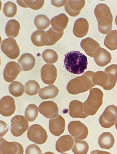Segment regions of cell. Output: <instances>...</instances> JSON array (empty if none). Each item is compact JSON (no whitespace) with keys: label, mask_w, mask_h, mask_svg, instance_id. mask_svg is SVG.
I'll use <instances>...</instances> for the list:
<instances>
[{"label":"cell","mask_w":117,"mask_h":154,"mask_svg":"<svg viewBox=\"0 0 117 154\" xmlns=\"http://www.w3.org/2000/svg\"><path fill=\"white\" fill-rule=\"evenodd\" d=\"M94 14L99 32L102 34L110 32L112 27L113 17L109 7L105 4H98L94 9Z\"/></svg>","instance_id":"obj_4"},{"label":"cell","mask_w":117,"mask_h":154,"mask_svg":"<svg viewBox=\"0 0 117 154\" xmlns=\"http://www.w3.org/2000/svg\"><path fill=\"white\" fill-rule=\"evenodd\" d=\"M89 29V24L87 20L80 18L75 21L73 27V34L75 37L81 38L87 34Z\"/></svg>","instance_id":"obj_21"},{"label":"cell","mask_w":117,"mask_h":154,"mask_svg":"<svg viewBox=\"0 0 117 154\" xmlns=\"http://www.w3.org/2000/svg\"><path fill=\"white\" fill-rule=\"evenodd\" d=\"M112 59L111 54L104 48H101L100 52L94 57L96 64L100 67H104L109 64Z\"/></svg>","instance_id":"obj_28"},{"label":"cell","mask_w":117,"mask_h":154,"mask_svg":"<svg viewBox=\"0 0 117 154\" xmlns=\"http://www.w3.org/2000/svg\"><path fill=\"white\" fill-rule=\"evenodd\" d=\"M27 135L31 141L39 145L45 143L48 138L46 131L39 124L31 125L28 129Z\"/></svg>","instance_id":"obj_7"},{"label":"cell","mask_w":117,"mask_h":154,"mask_svg":"<svg viewBox=\"0 0 117 154\" xmlns=\"http://www.w3.org/2000/svg\"><path fill=\"white\" fill-rule=\"evenodd\" d=\"M16 110L15 102L14 98L6 96L0 100V114L4 117H10Z\"/></svg>","instance_id":"obj_13"},{"label":"cell","mask_w":117,"mask_h":154,"mask_svg":"<svg viewBox=\"0 0 117 154\" xmlns=\"http://www.w3.org/2000/svg\"><path fill=\"white\" fill-rule=\"evenodd\" d=\"M25 93L29 96L36 95L40 91V86L35 80H29L25 85Z\"/></svg>","instance_id":"obj_35"},{"label":"cell","mask_w":117,"mask_h":154,"mask_svg":"<svg viewBox=\"0 0 117 154\" xmlns=\"http://www.w3.org/2000/svg\"><path fill=\"white\" fill-rule=\"evenodd\" d=\"M69 22V18L64 14H60L59 15L54 17L51 20V24L52 28L57 32L63 31L66 28Z\"/></svg>","instance_id":"obj_22"},{"label":"cell","mask_w":117,"mask_h":154,"mask_svg":"<svg viewBox=\"0 0 117 154\" xmlns=\"http://www.w3.org/2000/svg\"><path fill=\"white\" fill-rule=\"evenodd\" d=\"M54 154L53 152H45V154Z\"/></svg>","instance_id":"obj_43"},{"label":"cell","mask_w":117,"mask_h":154,"mask_svg":"<svg viewBox=\"0 0 117 154\" xmlns=\"http://www.w3.org/2000/svg\"><path fill=\"white\" fill-rule=\"evenodd\" d=\"M44 61L48 63L53 64L56 63L58 60V55L52 49H46L42 54Z\"/></svg>","instance_id":"obj_36"},{"label":"cell","mask_w":117,"mask_h":154,"mask_svg":"<svg viewBox=\"0 0 117 154\" xmlns=\"http://www.w3.org/2000/svg\"><path fill=\"white\" fill-rule=\"evenodd\" d=\"M25 90V87L19 82H14L9 86V91L11 95L18 97L23 95Z\"/></svg>","instance_id":"obj_34"},{"label":"cell","mask_w":117,"mask_h":154,"mask_svg":"<svg viewBox=\"0 0 117 154\" xmlns=\"http://www.w3.org/2000/svg\"><path fill=\"white\" fill-rule=\"evenodd\" d=\"M68 131L70 135L79 140H85L88 134V130L87 126L79 121H72L69 122Z\"/></svg>","instance_id":"obj_9"},{"label":"cell","mask_w":117,"mask_h":154,"mask_svg":"<svg viewBox=\"0 0 117 154\" xmlns=\"http://www.w3.org/2000/svg\"><path fill=\"white\" fill-rule=\"evenodd\" d=\"M3 11L4 15L9 18H12L17 14V5L12 2L8 1L4 4Z\"/></svg>","instance_id":"obj_38"},{"label":"cell","mask_w":117,"mask_h":154,"mask_svg":"<svg viewBox=\"0 0 117 154\" xmlns=\"http://www.w3.org/2000/svg\"></svg>","instance_id":"obj_46"},{"label":"cell","mask_w":117,"mask_h":154,"mask_svg":"<svg viewBox=\"0 0 117 154\" xmlns=\"http://www.w3.org/2000/svg\"><path fill=\"white\" fill-rule=\"evenodd\" d=\"M115 23H116V25H117V15L116 18H115Z\"/></svg>","instance_id":"obj_44"},{"label":"cell","mask_w":117,"mask_h":154,"mask_svg":"<svg viewBox=\"0 0 117 154\" xmlns=\"http://www.w3.org/2000/svg\"><path fill=\"white\" fill-rule=\"evenodd\" d=\"M90 154H111L108 152L106 151H102L100 150H94L91 152Z\"/></svg>","instance_id":"obj_42"},{"label":"cell","mask_w":117,"mask_h":154,"mask_svg":"<svg viewBox=\"0 0 117 154\" xmlns=\"http://www.w3.org/2000/svg\"><path fill=\"white\" fill-rule=\"evenodd\" d=\"M67 1H51V3L53 5L56 7H60L64 5L65 6Z\"/></svg>","instance_id":"obj_41"},{"label":"cell","mask_w":117,"mask_h":154,"mask_svg":"<svg viewBox=\"0 0 117 154\" xmlns=\"http://www.w3.org/2000/svg\"><path fill=\"white\" fill-rule=\"evenodd\" d=\"M64 65L69 72L82 75L87 68V57L79 51H71L65 55Z\"/></svg>","instance_id":"obj_1"},{"label":"cell","mask_w":117,"mask_h":154,"mask_svg":"<svg viewBox=\"0 0 117 154\" xmlns=\"http://www.w3.org/2000/svg\"><path fill=\"white\" fill-rule=\"evenodd\" d=\"M75 140L72 136L66 135L61 136L56 143V151L59 153H64L71 149L74 145Z\"/></svg>","instance_id":"obj_18"},{"label":"cell","mask_w":117,"mask_h":154,"mask_svg":"<svg viewBox=\"0 0 117 154\" xmlns=\"http://www.w3.org/2000/svg\"><path fill=\"white\" fill-rule=\"evenodd\" d=\"M104 94L100 88H92L90 91L88 99L84 103V110L88 116H94L102 106Z\"/></svg>","instance_id":"obj_5"},{"label":"cell","mask_w":117,"mask_h":154,"mask_svg":"<svg viewBox=\"0 0 117 154\" xmlns=\"http://www.w3.org/2000/svg\"><path fill=\"white\" fill-rule=\"evenodd\" d=\"M39 110V107L34 104L28 105L25 111V118L30 122L35 121L38 116Z\"/></svg>","instance_id":"obj_32"},{"label":"cell","mask_w":117,"mask_h":154,"mask_svg":"<svg viewBox=\"0 0 117 154\" xmlns=\"http://www.w3.org/2000/svg\"><path fill=\"white\" fill-rule=\"evenodd\" d=\"M114 143V137L110 132H104L101 134L98 138L99 146L103 149H109L113 147Z\"/></svg>","instance_id":"obj_25"},{"label":"cell","mask_w":117,"mask_h":154,"mask_svg":"<svg viewBox=\"0 0 117 154\" xmlns=\"http://www.w3.org/2000/svg\"><path fill=\"white\" fill-rule=\"evenodd\" d=\"M2 52L11 59H17L20 54V50L16 40L8 38L4 40L1 44Z\"/></svg>","instance_id":"obj_10"},{"label":"cell","mask_w":117,"mask_h":154,"mask_svg":"<svg viewBox=\"0 0 117 154\" xmlns=\"http://www.w3.org/2000/svg\"><path fill=\"white\" fill-rule=\"evenodd\" d=\"M65 125L64 118L61 115H58L49 120L50 132L54 136H60L64 132Z\"/></svg>","instance_id":"obj_17"},{"label":"cell","mask_w":117,"mask_h":154,"mask_svg":"<svg viewBox=\"0 0 117 154\" xmlns=\"http://www.w3.org/2000/svg\"><path fill=\"white\" fill-rule=\"evenodd\" d=\"M117 121V107L115 105H109L106 107L99 118L100 124L105 128H111Z\"/></svg>","instance_id":"obj_6"},{"label":"cell","mask_w":117,"mask_h":154,"mask_svg":"<svg viewBox=\"0 0 117 154\" xmlns=\"http://www.w3.org/2000/svg\"><path fill=\"white\" fill-rule=\"evenodd\" d=\"M59 89L54 85H51L41 88L39 93V97L42 100L55 98L59 94Z\"/></svg>","instance_id":"obj_27"},{"label":"cell","mask_w":117,"mask_h":154,"mask_svg":"<svg viewBox=\"0 0 117 154\" xmlns=\"http://www.w3.org/2000/svg\"><path fill=\"white\" fill-rule=\"evenodd\" d=\"M39 112L46 119H52L58 116L59 108L56 103L52 101L42 102L39 106Z\"/></svg>","instance_id":"obj_15"},{"label":"cell","mask_w":117,"mask_h":154,"mask_svg":"<svg viewBox=\"0 0 117 154\" xmlns=\"http://www.w3.org/2000/svg\"><path fill=\"white\" fill-rule=\"evenodd\" d=\"M21 71V67L19 64L15 62H10L5 67L4 78L7 82L11 83L16 79Z\"/></svg>","instance_id":"obj_16"},{"label":"cell","mask_w":117,"mask_h":154,"mask_svg":"<svg viewBox=\"0 0 117 154\" xmlns=\"http://www.w3.org/2000/svg\"><path fill=\"white\" fill-rule=\"evenodd\" d=\"M8 126L7 123L3 121H0V136L2 137L8 131Z\"/></svg>","instance_id":"obj_40"},{"label":"cell","mask_w":117,"mask_h":154,"mask_svg":"<svg viewBox=\"0 0 117 154\" xmlns=\"http://www.w3.org/2000/svg\"><path fill=\"white\" fill-rule=\"evenodd\" d=\"M63 31L57 32L53 28H50L47 31L49 38V46H52L55 44L58 41H59L63 35Z\"/></svg>","instance_id":"obj_37"},{"label":"cell","mask_w":117,"mask_h":154,"mask_svg":"<svg viewBox=\"0 0 117 154\" xmlns=\"http://www.w3.org/2000/svg\"><path fill=\"white\" fill-rule=\"evenodd\" d=\"M17 3L22 7L30 8L34 10H39L42 8L44 5L45 1H31V0H23L17 1Z\"/></svg>","instance_id":"obj_30"},{"label":"cell","mask_w":117,"mask_h":154,"mask_svg":"<svg viewBox=\"0 0 117 154\" xmlns=\"http://www.w3.org/2000/svg\"><path fill=\"white\" fill-rule=\"evenodd\" d=\"M94 73L92 71H87L82 76L71 80L67 85V91L70 94L76 95L92 89L96 86L92 79Z\"/></svg>","instance_id":"obj_3"},{"label":"cell","mask_w":117,"mask_h":154,"mask_svg":"<svg viewBox=\"0 0 117 154\" xmlns=\"http://www.w3.org/2000/svg\"><path fill=\"white\" fill-rule=\"evenodd\" d=\"M115 128H116L117 130V121L116 122V123H115Z\"/></svg>","instance_id":"obj_45"},{"label":"cell","mask_w":117,"mask_h":154,"mask_svg":"<svg viewBox=\"0 0 117 154\" xmlns=\"http://www.w3.org/2000/svg\"><path fill=\"white\" fill-rule=\"evenodd\" d=\"M104 45L108 49H117V31L113 30L108 33L104 39Z\"/></svg>","instance_id":"obj_29"},{"label":"cell","mask_w":117,"mask_h":154,"mask_svg":"<svg viewBox=\"0 0 117 154\" xmlns=\"http://www.w3.org/2000/svg\"><path fill=\"white\" fill-rule=\"evenodd\" d=\"M92 79L95 85L100 86L106 90H112L117 82V65L107 67L104 72H97Z\"/></svg>","instance_id":"obj_2"},{"label":"cell","mask_w":117,"mask_h":154,"mask_svg":"<svg viewBox=\"0 0 117 154\" xmlns=\"http://www.w3.org/2000/svg\"><path fill=\"white\" fill-rule=\"evenodd\" d=\"M89 149L88 143L85 141L75 140L72 151L75 154H87Z\"/></svg>","instance_id":"obj_33"},{"label":"cell","mask_w":117,"mask_h":154,"mask_svg":"<svg viewBox=\"0 0 117 154\" xmlns=\"http://www.w3.org/2000/svg\"><path fill=\"white\" fill-rule=\"evenodd\" d=\"M80 45L86 54L92 57H95L98 55L101 49L100 44L91 38H87L83 39Z\"/></svg>","instance_id":"obj_12"},{"label":"cell","mask_w":117,"mask_h":154,"mask_svg":"<svg viewBox=\"0 0 117 154\" xmlns=\"http://www.w3.org/2000/svg\"><path fill=\"white\" fill-rule=\"evenodd\" d=\"M29 128L28 120L22 115L14 116L11 120V132L16 137H20Z\"/></svg>","instance_id":"obj_8"},{"label":"cell","mask_w":117,"mask_h":154,"mask_svg":"<svg viewBox=\"0 0 117 154\" xmlns=\"http://www.w3.org/2000/svg\"><path fill=\"white\" fill-rule=\"evenodd\" d=\"M69 115L72 118L85 119L88 117L84 110V104L77 100L72 101L69 104Z\"/></svg>","instance_id":"obj_19"},{"label":"cell","mask_w":117,"mask_h":154,"mask_svg":"<svg viewBox=\"0 0 117 154\" xmlns=\"http://www.w3.org/2000/svg\"><path fill=\"white\" fill-rule=\"evenodd\" d=\"M18 63L22 71H30L35 67V59L32 54L26 53L22 55L18 60Z\"/></svg>","instance_id":"obj_24"},{"label":"cell","mask_w":117,"mask_h":154,"mask_svg":"<svg viewBox=\"0 0 117 154\" xmlns=\"http://www.w3.org/2000/svg\"><path fill=\"white\" fill-rule=\"evenodd\" d=\"M31 41L33 44L38 47L49 46V38L47 32L42 30L35 31L31 35Z\"/></svg>","instance_id":"obj_23"},{"label":"cell","mask_w":117,"mask_h":154,"mask_svg":"<svg viewBox=\"0 0 117 154\" xmlns=\"http://www.w3.org/2000/svg\"><path fill=\"white\" fill-rule=\"evenodd\" d=\"M25 154H42V152L38 145L31 144L26 148Z\"/></svg>","instance_id":"obj_39"},{"label":"cell","mask_w":117,"mask_h":154,"mask_svg":"<svg viewBox=\"0 0 117 154\" xmlns=\"http://www.w3.org/2000/svg\"><path fill=\"white\" fill-rule=\"evenodd\" d=\"M41 79L43 82L48 85H53L57 79V69L53 65L46 64L41 69Z\"/></svg>","instance_id":"obj_14"},{"label":"cell","mask_w":117,"mask_h":154,"mask_svg":"<svg viewBox=\"0 0 117 154\" xmlns=\"http://www.w3.org/2000/svg\"><path fill=\"white\" fill-rule=\"evenodd\" d=\"M34 23L38 29L43 31L50 26L51 21L46 15L41 14L35 17L34 20Z\"/></svg>","instance_id":"obj_31"},{"label":"cell","mask_w":117,"mask_h":154,"mask_svg":"<svg viewBox=\"0 0 117 154\" xmlns=\"http://www.w3.org/2000/svg\"><path fill=\"white\" fill-rule=\"evenodd\" d=\"M0 154H23V148L21 143L8 142L1 138L0 140Z\"/></svg>","instance_id":"obj_11"},{"label":"cell","mask_w":117,"mask_h":154,"mask_svg":"<svg viewBox=\"0 0 117 154\" xmlns=\"http://www.w3.org/2000/svg\"><path fill=\"white\" fill-rule=\"evenodd\" d=\"M20 31V24L15 20H11L7 23L5 33L9 38H15L18 36Z\"/></svg>","instance_id":"obj_26"},{"label":"cell","mask_w":117,"mask_h":154,"mask_svg":"<svg viewBox=\"0 0 117 154\" xmlns=\"http://www.w3.org/2000/svg\"><path fill=\"white\" fill-rule=\"evenodd\" d=\"M85 1H67L64 8L65 11L71 17L78 16L85 5Z\"/></svg>","instance_id":"obj_20"}]
</instances>
